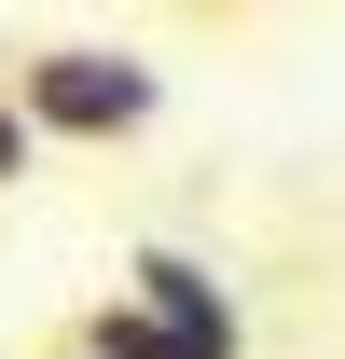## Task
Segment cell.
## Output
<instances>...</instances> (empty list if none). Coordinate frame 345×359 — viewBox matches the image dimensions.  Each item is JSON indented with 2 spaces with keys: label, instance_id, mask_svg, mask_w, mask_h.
Wrapping results in <instances>:
<instances>
[{
  "label": "cell",
  "instance_id": "obj_1",
  "mask_svg": "<svg viewBox=\"0 0 345 359\" xmlns=\"http://www.w3.org/2000/svg\"><path fill=\"white\" fill-rule=\"evenodd\" d=\"M14 97H28V125L69 138V152H125V138H152V111H166V69L125 42H42L14 55Z\"/></svg>",
  "mask_w": 345,
  "mask_h": 359
},
{
  "label": "cell",
  "instance_id": "obj_4",
  "mask_svg": "<svg viewBox=\"0 0 345 359\" xmlns=\"http://www.w3.org/2000/svg\"><path fill=\"white\" fill-rule=\"evenodd\" d=\"M42 152H55V138L28 125V97H14V69H0V194H14V180L42 166Z\"/></svg>",
  "mask_w": 345,
  "mask_h": 359
},
{
  "label": "cell",
  "instance_id": "obj_2",
  "mask_svg": "<svg viewBox=\"0 0 345 359\" xmlns=\"http://www.w3.org/2000/svg\"><path fill=\"white\" fill-rule=\"evenodd\" d=\"M125 290H138V304H166L180 332H208V346H249V304H235V276H221L208 249H180V235H138V249H125Z\"/></svg>",
  "mask_w": 345,
  "mask_h": 359
},
{
  "label": "cell",
  "instance_id": "obj_3",
  "mask_svg": "<svg viewBox=\"0 0 345 359\" xmlns=\"http://www.w3.org/2000/svg\"><path fill=\"white\" fill-rule=\"evenodd\" d=\"M83 359H249V346H208V332H180L166 304H138V290H111V304H83V332H69Z\"/></svg>",
  "mask_w": 345,
  "mask_h": 359
},
{
  "label": "cell",
  "instance_id": "obj_5",
  "mask_svg": "<svg viewBox=\"0 0 345 359\" xmlns=\"http://www.w3.org/2000/svg\"><path fill=\"white\" fill-rule=\"evenodd\" d=\"M55 359H83V346H55Z\"/></svg>",
  "mask_w": 345,
  "mask_h": 359
}]
</instances>
